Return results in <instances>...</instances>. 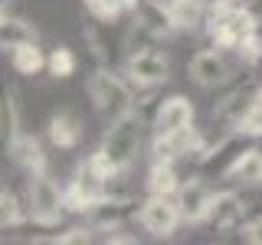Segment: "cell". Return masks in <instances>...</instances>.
<instances>
[{"label":"cell","mask_w":262,"mask_h":245,"mask_svg":"<svg viewBox=\"0 0 262 245\" xmlns=\"http://www.w3.org/2000/svg\"><path fill=\"white\" fill-rule=\"evenodd\" d=\"M207 30L220 49H236L249 33L259 30V20L243 0H213L207 13Z\"/></svg>","instance_id":"6da1fadb"},{"label":"cell","mask_w":262,"mask_h":245,"mask_svg":"<svg viewBox=\"0 0 262 245\" xmlns=\"http://www.w3.org/2000/svg\"><path fill=\"white\" fill-rule=\"evenodd\" d=\"M27 212L33 216V223H39V226H56L66 212H69V209H66V190H59V183H56L46 170L30 174Z\"/></svg>","instance_id":"7a4b0ae2"},{"label":"cell","mask_w":262,"mask_h":245,"mask_svg":"<svg viewBox=\"0 0 262 245\" xmlns=\"http://www.w3.org/2000/svg\"><path fill=\"white\" fill-rule=\"evenodd\" d=\"M89 98H92L95 108L102 111L108 121L121 118L125 111L135 108V92H131V85L121 76H115L108 65L98 69L95 76L89 79Z\"/></svg>","instance_id":"3957f363"},{"label":"cell","mask_w":262,"mask_h":245,"mask_svg":"<svg viewBox=\"0 0 262 245\" xmlns=\"http://www.w3.org/2000/svg\"><path fill=\"white\" fill-rule=\"evenodd\" d=\"M141 128H144V118L135 108L125 111L121 118L108 121V131H105L102 147L108 151V157L118 163L121 170H128L131 160L138 157V147H141Z\"/></svg>","instance_id":"277c9868"},{"label":"cell","mask_w":262,"mask_h":245,"mask_svg":"<svg viewBox=\"0 0 262 245\" xmlns=\"http://www.w3.org/2000/svg\"><path fill=\"white\" fill-rule=\"evenodd\" d=\"M249 141L252 137L243 134V131H229V134L216 137V144H210V151L200 160V174L203 177H229L233 167L243 160V154L252 147Z\"/></svg>","instance_id":"5b68a950"},{"label":"cell","mask_w":262,"mask_h":245,"mask_svg":"<svg viewBox=\"0 0 262 245\" xmlns=\"http://www.w3.org/2000/svg\"><path fill=\"white\" fill-rule=\"evenodd\" d=\"M138 223H141V229L151 232L154 239H167V235L177 232V226L184 223V216H180V206H177L174 196L147 193V200L141 203V212H138Z\"/></svg>","instance_id":"8992f818"},{"label":"cell","mask_w":262,"mask_h":245,"mask_svg":"<svg viewBox=\"0 0 262 245\" xmlns=\"http://www.w3.org/2000/svg\"><path fill=\"white\" fill-rule=\"evenodd\" d=\"M125 72H128V79H131V85H138V88H158L167 82L170 76V62H167V56H161L158 49H141V53H131L128 56V62H125Z\"/></svg>","instance_id":"52a82bcc"},{"label":"cell","mask_w":262,"mask_h":245,"mask_svg":"<svg viewBox=\"0 0 262 245\" xmlns=\"http://www.w3.org/2000/svg\"><path fill=\"white\" fill-rule=\"evenodd\" d=\"M138 212H141V203H135V196H102L85 216H89V226L92 229L112 232V229L125 226L131 216H138Z\"/></svg>","instance_id":"ba28073f"},{"label":"cell","mask_w":262,"mask_h":245,"mask_svg":"<svg viewBox=\"0 0 262 245\" xmlns=\"http://www.w3.org/2000/svg\"><path fill=\"white\" fill-rule=\"evenodd\" d=\"M187 72H190V79L203 88H220L233 76L226 59H223V53H216V49H200L190 59V65H187Z\"/></svg>","instance_id":"9c48e42d"},{"label":"cell","mask_w":262,"mask_h":245,"mask_svg":"<svg viewBox=\"0 0 262 245\" xmlns=\"http://www.w3.org/2000/svg\"><path fill=\"white\" fill-rule=\"evenodd\" d=\"M177 206H180V216H184V223H207V212H210V200L213 193L207 190V183H203L200 177H190L180 183L177 190Z\"/></svg>","instance_id":"30bf717a"},{"label":"cell","mask_w":262,"mask_h":245,"mask_svg":"<svg viewBox=\"0 0 262 245\" xmlns=\"http://www.w3.org/2000/svg\"><path fill=\"white\" fill-rule=\"evenodd\" d=\"M243 219H246V203H243L239 193H233V190L213 193L210 212H207V223L213 229H223V232H226V229H239Z\"/></svg>","instance_id":"8fae6325"},{"label":"cell","mask_w":262,"mask_h":245,"mask_svg":"<svg viewBox=\"0 0 262 245\" xmlns=\"http://www.w3.org/2000/svg\"><path fill=\"white\" fill-rule=\"evenodd\" d=\"M187 125H193V105H190V98H184V95H170V98H164L161 102V111H158V118H154V134H170V131H180V128H187Z\"/></svg>","instance_id":"7c38bea8"},{"label":"cell","mask_w":262,"mask_h":245,"mask_svg":"<svg viewBox=\"0 0 262 245\" xmlns=\"http://www.w3.org/2000/svg\"><path fill=\"white\" fill-rule=\"evenodd\" d=\"M135 20L144 23V27L151 30V33H158V36H170V33L177 30L174 10H170V0H138Z\"/></svg>","instance_id":"4fadbf2b"},{"label":"cell","mask_w":262,"mask_h":245,"mask_svg":"<svg viewBox=\"0 0 262 245\" xmlns=\"http://www.w3.org/2000/svg\"><path fill=\"white\" fill-rule=\"evenodd\" d=\"M144 186H147V193H154V196H177V190H180L177 163L154 160V163H151V170H147Z\"/></svg>","instance_id":"5bb4252c"},{"label":"cell","mask_w":262,"mask_h":245,"mask_svg":"<svg viewBox=\"0 0 262 245\" xmlns=\"http://www.w3.org/2000/svg\"><path fill=\"white\" fill-rule=\"evenodd\" d=\"M10 157L20 163V167H27L30 174H39V170L46 167V154H43V147H39V141L33 134H20L13 141L10 147Z\"/></svg>","instance_id":"9a60e30c"},{"label":"cell","mask_w":262,"mask_h":245,"mask_svg":"<svg viewBox=\"0 0 262 245\" xmlns=\"http://www.w3.org/2000/svg\"><path fill=\"white\" fill-rule=\"evenodd\" d=\"M49 141H53L59 151H72L79 141H82V125L72 114H56L53 121H49Z\"/></svg>","instance_id":"2e32d148"},{"label":"cell","mask_w":262,"mask_h":245,"mask_svg":"<svg viewBox=\"0 0 262 245\" xmlns=\"http://www.w3.org/2000/svg\"><path fill=\"white\" fill-rule=\"evenodd\" d=\"M0 43H4V49L23 46V43H36V27L27 23V20H20V16L7 13L4 20H0Z\"/></svg>","instance_id":"e0dca14e"},{"label":"cell","mask_w":262,"mask_h":245,"mask_svg":"<svg viewBox=\"0 0 262 245\" xmlns=\"http://www.w3.org/2000/svg\"><path fill=\"white\" fill-rule=\"evenodd\" d=\"M46 62L49 59L43 56V49H39L36 43H23V46H13L10 49V65L20 72V76H36Z\"/></svg>","instance_id":"ac0fdd59"},{"label":"cell","mask_w":262,"mask_h":245,"mask_svg":"<svg viewBox=\"0 0 262 245\" xmlns=\"http://www.w3.org/2000/svg\"><path fill=\"white\" fill-rule=\"evenodd\" d=\"M170 10H174L177 30H196L200 23H207V7L203 0H170Z\"/></svg>","instance_id":"d6986e66"},{"label":"cell","mask_w":262,"mask_h":245,"mask_svg":"<svg viewBox=\"0 0 262 245\" xmlns=\"http://www.w3.org/2000/svg\"><path fill=\"white\" fill-rule=\"evenodd\" d=\"M229 177H233L236 183H246V186L262 183V151L249 147V151L243 154V160L233 167V174H229Z\"/></svg>","instance_id":"ffe728a7"},{"label":"cell","mask_w":262,"mask_h":245,"mask_svg":"<svg viewBox=\"0 0 262 245\" xmlns=\"http://www.w3.org/2000/svg\"><path fill=\"white\" fill-rule=\"evenodd\" d=\"M20 111H16V98L4 95V105H0V137H4V147L10 151L13 141L20 137Z\"/></svg>","instance_id":"44dd1931"},{"label":"cell","mask_w":262,"mask_h":245,"mask_svg":"<svg viewBox=\"0 0 262 245\" xmlns=\"http://www.w3.org/2000/svg\"><path fill=\"white\" fill-rule=\"evenodd\" d=\"M85 7H89V13H92L95 20L112 23V20H118L121 13H135L138 0H85Z\"/></svg>","instance_id":"7402d4cb"},{"label":"cell","mask_w":262,"mask_h":245,"mask_svg":"<svg viewBox=\"0 0 262 245\" xmlns=\"http://www.w3.org/2000/svg\"><path fill=\"white\" fill-rule=\"evenodd\" d=\"M236 131H243V134H249V137H262V82H259L249 111L243 114V121H239V128H236Z\"/></svg>","instance_id":"603a6c76"},{"label":"cell","mask_w":262,"mask_h":245,"mask_svg":"<svg viewBox=\"0 0 262 245\" xmlns=\"http://www.w3.org/2000/svg\"><path fill=\"white\" fill-rule=\"evenodd\" d=\"M46 69H49V76L53 79H69L72 72H76V56H72V49H53L49 53V62H46Z\"/></svg>","instance_id":"cb8c5ba5"},{"label":"cell","mask_w":262,"mask_h":245,"mask_svg":"<svg viewBox=\"0 0 262 245\" xmlns=\"http://www.w3.org/2000/svg\"><path fill=\"white\" fill-rule=\"evenodd\" d=\"M20 223H23L20 200H16L10 190H4V193H0V226H4V232H7V229H16Z\"/></svg>","instance_id":"d4e9b609"},{"label":"cell","mask_w":262,"mask_h":245,"mask_svg":"<svg viewBox=\"0 0 262 245\" xmlns=\"http://www.w3.org/2000/svg\"><path fill=\"white\" fill-rule=\"evenodd\" d=\"M49 242H59V245H76V242H92V226H72L66 232L53 235Z\"/></svg>","instance_id":"484cf974"},{"label":"cell","mask_w":262,"mask_h":245,"mask_svg":"<svg viewBox=\"0 0 262 245\" xmlns=\"http://www.w3.org/2000/svg\"><path fill=\"white\" fill-rule=\"evenodd\" d=\"M239 235L246 242H252V245H262V216L259 219H249V223H243L239 226Z\"/></svg>","instance_id":"4316f807"}]
</instances>
